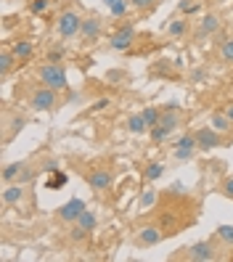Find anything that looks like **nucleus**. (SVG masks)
<instances>
[{
	"label": "nucleus",
	"instance_id": "c9c22d12",
	"mask_svg": "<svg viewBox=\"0 0 233 262\" xmlns=\"http://www.w3.org/2000/svg\"><path fill=\"white\" fill-rule=\"evenodd\" d=\"M223 191H225V196H230V199H233V178H225V183H223Z\"/></svg>",
	"mask_w": 233,
	"mask_h": 262
},
{
	"label": "nucleus",
	"instance_id": "ddd939ff",
	"mask_svg": "<svg viewBox=\"0 0 233 262\" xmlns=\"http://www.w3.org/2000/svg\"><path fill=\"white\" fill-rule=\"evenodd\" d=\"M27 196V191H24V186H22V183H13V186H8L6 191H3V204H19L22 202V199Z\"/></svg>",
	"mask_w": 233,
	"mask_h": 262
},
{
	"label": "nucleus",
	"instance_id": "9d476101",
	"mask_svg": "<svg viewBox=\"0 0 233 262\" xmlns=\"http://www.w3.org/2000/svg\"><path fill=\"white\" fill-rule=\"evenodd\" d=\"M133 40H135V29L128 24V27H119L117 32L112 35L109 45H112V51H125V48H130V45H133Z\"/></svg>",
	"mask_w": 233,
	"mask_h": 262
},
{
	"label": "nucleus",
	"instance_id": "4be33fe9",
	"mask_svg": "<svg viewBox=\"0 0 233 262\" xmlns=\"http://www.w3.org/2000/svg\"><path fill=\"white\" fill-rule=\"evenodd\" d=\"M141 114H143V119H146V125H149V130L159 125V117H162V112H159V109H154V106H149V109H143Z\"/></svg>",
	"mask_w": 233,
	"mask_h": 262
},
{
	"label": "nucleus",
	"instance_id": "cd10ccee",
	"mask_svg": "<svg viewBox=\"0 0 233 262\" xmlns=\"http://www.w3.org/2000/svg\"><path fill=\"white\" fill-rule=\"evenodd\" d=\"M13 58H16V56H13L11 51H3V56H0V74H8V69H11V64H13Z\"/></svg>",
	"mask_w": 233,
	"mask_h": 262
},
{
	"label": "nucleus",
	"instance_id": "a211bd4d",
	"mask_svg": "<svg viewBox=\"0 0 233 262\" xmlns=\"http://www.w3.org/2000/svg\"><path fill=\"white\" fill-rule=\"evenodd\" d=\"M27 164L24 162H13V164H6L3 167V180L6 183H13V180H16L19 175H22V169H24Z\"/></svg>",
	"mask_w": 233,
	"mask_h": 262
},
{
	"label": "nucleus",
	"instance_id": "6ab92c4d",
	"mask_svg": "<svg viewBox=\"0 0 233 262\" xmlns=\"http://www.w3.org/2000/svg\"><path fill=\"white\" fill-rule=\"evenodd\" d=\"M77 225H82L85 230H96V225H98V217H96V212H90V209H85L80 217H77Z\"/></svg>",
	"mask_w": 233,
	"mask_h": 262
},
{
	"label": "nucleus",
	"instance_id": "20e7f679",
	"mask_svg": "<svg viewBox=\"0 0 233 262\" xmlns=\"http://www.w3.org/2000/svg\"><path fill=\"white\" fill-rule=\"evenodd\" d=\"M194 135H196V146H199L201 151H212V148H220V146H223V133H217L212 125L196 130Z\"/></svg>",
	"mask_w": 233,
	"mask_h": 262
},
{
	"label": "nucleus",
	"instance_id": "a878e982",
	"mask_svg": "<svg viewBox=\"0 0 233 262\" xmlns=\"http://www.w3.org/2000/svg\"><path fill=\"white\" fill-rule=\"evenodd\" d=\"M215 233H217V238H220V241H225L228 246H233V225H220Z\"/></svg>",
	"mask_w": 233,
	"mask_h": 262
},
{
	"label": "nucleus",
	"instance_id": "2eb2a0df",
	"mask_svg": "<svg viewBox=\"0 0 233 262\" xmlns=\"http://www.w3.org/2000/svg\"><path fill=\"white\" fill-rule=\"evenodd\" d=\"M67 172H61V169H51V175H48V180H45V188L48 191H58V188H64L67 186Z\"/></svg>",
	"mask_w": 233,
	"mask_h": 262
},
{
	"label": "nucleus",
	"instance_id": "0eeeda50",
	"mask_svg": "<svg viewBox=\"0 0 233 262\" xmlns=\"http://www.w3.org/2000/svg\"><path fill=\"white\" fill-rule=\"evenodd\" d=\"M185 254H188V259H194V262H212L217 254H215V246L209 244V241H199V244H194V246H188L185 249Z\"/></svg>",
	"mask_w": 233,
	"mask_h": 262
},
{
	"label": "nucleus",
	"instance_id": "e433bc0d",
	"mask_svg": "<svg viewBox=\"0 0 233 262\" xmlns=\"http://www.w3.org/2000/svg\"><path fill=\"white\" fill-rule=\"evenodd\" d=\"M109 106V98H101V101H96V106H93V112H98V109H106Z\"/></svg>",
	"mask_w": 233,
	"mask_h": 262
},
{
	"label": "nucleus",
	"instance_id": "7c9ffc66",
	"mask_svg": "<svg viewBox=\"0 0 233 262\" xmlns=\"http://www.w3.org/2000/svg\"><path fill=\"white\" fill-rule=\"evenodd\" d=\"M199 3H191V0H180V11L183 13H199Z\"/></svg>",
	"mask_w": 233,
	"mask_h": 262
},
{
	"label": "nucleus",
	"instance_id": "393cba45",
	"mask_svg": "<svg viewBox=\"0 0 233 262\" xmlns=\"http://www.w3.org/2000/svg\"><path fill=\"white\" fill-rule=\"evenodd\" d=\"M149 133H151V141H154V143H164L167 138L173 135V133H170V130H164L162 125H157V127H151Z\"/></svg>",
	"mask_w": 233,
	"mask_h": 262
},
{
	"label": "nucleus",
	"instance_id": "f8f14e48",
	"mask_svg": "<svg viewBox=\"0 0 233 262\" xmlns=\"http://www.w3.org/2000/svg\"><path fill=\"white\" fill-rule=\"evenodd\" d=\"M162 241V230L157 225H146L138 230V236H135V244L138 246H154V244H159Z\"/></svg>",
	"mask_w": 233,
	"mask_h": 262
},
{
	"label": "nucleus",
	"instance_id": "9b49d317",
	"mask_svg": "<svg viewBox=\"0 0 233 262\" xmlns=\"http://www.w3.org/2000/svg\"><path fill=\"white\" fill-rule=\"evenodd\" d=\"M196 135H183L178 146H175V159L185 162V159H194V154H196Z\"/></svg>",
	"mask_w": 233,
	"mask_h": 262
},
{
	"label": "nucleus",
	"instance_id": "f704fd0d",
	"mask_svg": "<svg viewBox=\"0 0 233 262\" xmlns=\"http://www.w3.org/2000/svg\"><path fill=\"white\" fill-rule=\"evenodd\" d=\"M130 3H133L135 8L143 11V8H151V6H154V0H130Z\"/></svg>",
	"mask_w": 233,
	"mask_h": 262
},
{
	"label": "nucleus",
	"instance_id": "a19ab883",
	"mask_svg": "<svg viewBox=\"0 0 233 262\" xmlns=\"http://www.w3.org/2000/svg\"><path fill=\"white\" fill-rule=\"evenodd\" d=\"M51 3H58V0H51Z\"/></svg>",
	"mask_w": 233,
	"mask_h": 262
},
{
	"label": "nucleus",
	"instance_id": "4468645a",
	"mask_svg": "<svg viewBox=\"0 0 233 262\" xmlns=\"http://www.w3.org/2000/svg\"><path fill=\"white\" fill-rule=\"evenodd\" d=\"M209 125H212L217 133H230L233 122L225 117V112H215V114H209Z\"/></svg>",
	"mask_w": 233,
	"mask_h": 262
},
{
	"label": "nucleus",
	"instance_id": "39448f33",
	"mask_svg": "<svg viewBox=\"0 0 233 262\" xmlns=\"http://www.w3.org/2000/svg\"><path fill=\"white\" fill-rule=\"evenodd\" d=\"M112 183H114V175H112V169H106V167H96L93 172L88 175V186L93 191H109L112 188Z\"/></svg>",
	"mask_w": 233,
	"mask_h": 262
},
{
	"label": "nucleus",
	"instance_id": "72a5a7b5",
	"mask_svg": "<svg viewBox=\"0 0 233 262\" xmlns=\"http://www.w3.org/2000/svg\"><path fill=\"white\" fill-rule=\"evenodd\" d=\"M32 175H35V172H32V169H29V167H24V169H22V175L16 178V183H22V186H24V183H27V180H32Z\"/></svg>",
	"mask_w": 233,
	"mask_h": 262
},
{
	"label": "nucleus",
	"instance_id": "bb28decb",
	"mask_svg": "<svg viewBox=\"0 0 233 262\" xmlns=\"http://www.w3.org/2000/svg\"><path fill=\"white\" fill-rule=\"evenodd\" d=\"M130 0H117V3L112 6V8H109V11H112V16H125V13L130 11Z\"/></svg>",
	"mask_w": 233,
	"mask_h": 262
},
{
	"label": "nucleus",
	"instance_id": "c756f323",
	"mask_svg": "<svg viewBox=\"0 0 233 262\" xmlns=\"http://www.w3.org/2000/svg\"><path fill=\"white\" fill-rule=\"evenodd\" d=\"M90 233V230H85L82 225H77V228H72V233H69V238L74 241V244H80V241H85V236Z\"/></svg>",
	"mask_w": 233,
	"mask_h": 262
},
{
	"label": "nucleus",
	"instance_id": "aec40b11",
	"mask_svg": "<svg viewBox=\"0 0 233 262\" xmlns=\"http://www.w3.org/2000/svg\"><path fill=\"white\" fill-rule=\"evenodd\" d=\"M185 29H188V21H185V19H175L173 24H167V35L170 37H183Z\"/></svg>",
	"mask_w": 233,
	"mask_h": 262
},
{
	"label": "nucleus",
	"instance_id": "1a4fd4ad",
	"mask_svg": "<svg viewBox=\"0 0 233 262\" xmlns=\"http://www.w3.org/2000/svg\"><path fill=\"white\" fill-rule=\"evenodd\" d=\"M85 202L82 199H69V202L58 209V220H64V223H77V217L85 212Z\"/></svg>",
	"mask_w": 233,
	"mask_h": 262
},
{
	"label": "nucleus",
	"instance_id": "2f4dec72",
	"mask_svg": "<svg viewBox=\"0 0 233 262\" xmlns=\"http://www.w3.org/2000/svg\"><path fill=\"white\" fill-rule=\"evenodd\" d=\"M51 6V0H32V13H45Z\"/></svg>",
	"mask_w": 233,
	"mask_h": 262
},
{
	"label": "nucleus",
	"instance_id": "5701e85b",
	"mask_svg": "<svg viewBox=\"0 0 233 262\" xmlns=\"http://www.w3.org/2000/svg\"><path fill=\"white\" fill-rule=\"evenodd\" d=\"M162 175H164V167H162L159 162H151V164L146 167V180H151V183H154V180H159Z\"/></svg>",
	"mask_w": 233,
	"mask_h": 262
},
{
	"label": "nucleus",
	"instance_id": "f03ea898",
	"mask_svg": "<svg viewBox=\"0 0 233 262\" xmlns=\"http://www.w3.org/2000/svg\"><path fill=\"white\" fill-rule=\"evenodd\" d=\"M80 27H82V16L77 11H64L56 21V32L64 37V40H72L80 35Z\"/></svg>",
	"mask_w": 233,
	"mask_h": 262
},
{
	"label": "nucleus",
	"instance_id": "dca6fc26",
	"mask_svg": "<svg viewBox=\"0 0 233 262\" xmlns=\"http://www.w3.org/2000/svg\"><path fill=\"white\" fill-rule=\"evenodd\" d=\"M11 53L16 56L19 61H27L29 56H32V42H29V40H16L11 45Z\"/></svg>",
	"mask_w": 233,
	"mask_h": 262
},
{
	"label": "nucleus",
	"instance_id": "f257e3e1",
	"mask_svg": "<svg viewBox=\"0 0 233 262\" xmlns=\"http://www.w3.org/2000/svg\"><path fill=\"white\" fill-rule=\"evenodd\" d=\"M37 80L45 85V88H53V90H67L69 88V80H67V72H64V67H58V64H43L40 69H37Z\"/></svg>",
	"mask_w": 233,
	"mask_h": 262
},
{
	"label": "nucleus",
	"instance_id": "473e14b6",
	"mask_svg": "<svg viewBox=\"0 0 233 262\" xmlns=\"http://www.w3.org/2000/svg\"><path fill=\"white\" fill-rule=\"evenodd\" d=\"M154 202H157V196H154V191H146V193L141 196V207H151Z\"/></svg>",
	"mask_w": 233,
	"mask_h": 262
},
{
	"label": "nucleus",
	"instance_id": "ea45409f",
	"mask_svg": "<svg viewBox=\"0 0 233 262\" xmlns=\"http://www.w3.org/2000/svg\"><path fill=\"white\" fill-rule=\"evenodd\" d=\"M114 3H117V0H103V6H109V8H112Z\"/></svg>",
	"mask_w": 233,
	"mask_h": 262
},
{
	"label": "nucleus",
	"instance_id": "b1692460",
	"mask_svg": "<svg viewBox=\"0 0 233 262\" xmlns=\"http://www.w3.org/2000/svg\"><path fill=\"white\" fill-rule=\"evenodd\" d=\"M67 58V48L64 45H53V48L48 51V61L51 64H58V61H64Z\"/></svg>",
	"mask_w": 233,
	"mask_h": 262
},
{
	"label": "nucleus",
	"instance_id": "6e6552de",
	"mask_svg": "<svg viewBox=\"0 0 233 262\" xmlns=\"http://www.w3.org/2000/svg\"><path fill=\"white\" fill-rule=\"evenodd\" d=\"M217 29H220V16H217V13H207V16H201L199 29H196V42H204L209 35L217 32Z\"/></svg>",
	"mask_w": 233,
	"mask_h": 262
},
{
	"label": "nucleus",
	"instance_id": "58836bf2",
	"mask_svg": "<svg viewBox=\"0 0 233 262\" xmlns=\"http://www.w3.org/2000/svg\"><path fill=\"white\" fill-rule=\"evenodd\" d=\"M225 117L233 122V103H228V106H225Z\"/></svg>",
	"mask_w": 233,
	"mask_h": 262
},
{
	"label": "nucleus",
	"instance_id": "f3484780",
	"mask_svg": "<svg viewBox=\"0 0 233 262\" xmlns=\"http://www.w3.org/2000/svg\"><path fill=\"white\" fill-rule=\"evenodd\" d=\"M128 130H130L133 135H143V133L149 130V125H146L143 114H133V117L128 119Z\"/></svg>",
	"mask_w": 233,
	"mask_h": 262
},
{
	"label": "nucleus",
	"instance_id": "4c0bfd02",
	"mask_svg": "<svg viewBox=\"0 0 233 262\" xmlns=\"http://www.w3.org/2000/svg\"><path fill=\"white\" fill-rule=\"evenodd\" d=\"M194 80H196V82L204 80V69H196V72H194Z\"/></svg>",
	"mask_w": 233,
	"mask_h": 262
},
{
	"label": "nucleus",
	"instance_id": "423d86ee",
	"mask_svg": "<svg viewBox=\"0 0 233 262\" xmlns=\"http://www.w3.org/2000/svg\"><path fill=\"white\" fill-rule=\"evenodd\" d=\"M101 32H103V21L98 19V16H85L82 19V27H80V37H82V42H96L98 37H101Z\"/></svg>",
	"mask_w": 233,
	"mask_h": 262
},
{
	"label": "nucleus",
	"instance_id": "7ed1b4c3",
	"mask_svg": "<svg viewBox=\"0 0 233 262\" xmlns=\"http://www.w3.org/2000/svg\"><path fill=\"white\" fill-rule=\"evenodd\" d=\"M56 103H58V90L45 88V85L40 90H35L32 98H29V106H32L35 112H53Z\"/></svg>",
	"mask_w": 233,
	"mask_h": 262
},
{
	"label": "nucleus",
	"instance_id": "c85d7f7f",
	"mask_svg": "<svg viewBox=\"0 0 233 262\" xmlns=\"http://www.w3.org/2000/svg\"><path fill=\"white\" fill-rule=\"evenodd\" d=\"M220 58L228 61V64H233V40H228V42L220 45Z\"/></svg>",
	"mask_w": 233,
	"mask_h": 262
},
{
	"label": "nucleus",
	"instance_id": "412c9836",
	"mask_svg": "<svg viewBox=\"0 0 233 262\" xmlns=\"http://www.w3.org/2000/svg\"><path fill=\"white\" fill-rule=\"evenodd\" d=\"M159 125H162L164 130L173 133V130L178 127V112H162V117H159Z\"/></svg>",
	"mask_w": 233,
	"mask_h": 262
}]
</instances>
